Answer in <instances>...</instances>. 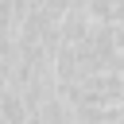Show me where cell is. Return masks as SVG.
I'll use <instances>...</instances> for the list:
<instances>
[{
	"mask_svg": "<svg viewBox=\"0 0 124 124\" xmlns=\"http://www.w3.org/2000/svg\"><path fill=\"white\" fill-rule=\"evenodd\" d=\"M116 124H124V120H116Z\"/></svg>",
	"mask_w": 124,
	"mask_h": 124,
	"instance_id": "obj_2",
	"label": "cell"
},
{
	"mask_svg": "<svg viewBox=\"0 0 124 124\" xmlns=\"http://www.w3.org/2000/svg\"><path fill=\"white\" fill-rule=\"evenodd\" d=\"M120 85H124V74H120Z\"/></svg>",
	"mask_w": 124,
	"mask_h": 124,
	"instance_id": "obj_1",
	"label": "cell"
}]
</instances>
